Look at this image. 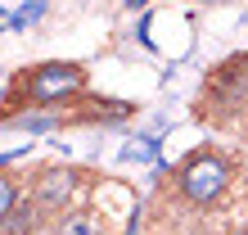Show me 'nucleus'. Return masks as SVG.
Returning <instances> with one entry per match:
<instances>
[{
  "label": "nucleus",
  "mask_w": 248,
  "mask_h": 235,
  "mask_svg": "<svg viewBox=\"0 0 248 235\" xmlns=\"http://www.w3.org/2000/svg\"><path fill=\"white\" fill-rule=\"evenodd\" d=\"M68 195H72V172H46L41 176V203L46 208H59Z\"/></svg>",
  "instance_id": "nucleus-3"
},
{
  "label": "nucleus",
  "mask_w": 248,
  "mask_h": 235,
  "mask_svg": "<svg viewBox=\"0 0 248 235\" xmlns=\"http://www.w3.org/2000/svg\"><path fill=\"white\" fill-rule=\"evenodd\" d=\"M226 176L230 172H226L221 158H194V163L185 168V176H181V190L194 203H208V199H217L226 190Z\"/></svg>",
  "instance_id": "nucleus-1"
},
{
  "label": "nucleus",
  "mask_w": 248,
  "mask_h": 235,
  "mask_svg": "<svg viewBox=\"0 0 248 235\" xmlns=\"http://www.w3.org/2000/svg\"><path fill=\"white\" fill-rule=\"evenodd\" d=\"M63 235H99V222H95L91 213H77V217L63 222Z\"/></svg>",
  "instance_id": "nucleus-4"
},
{
  "label": "nucleus",
  "mask_w": 248,
  "mask_h": 235,
  "mask_svg": "<svg viewBox=\"0 0 248 235\" xmlns=\"http://www.w3.org/2000/svg\"><path fill=\"white\" fill-rule=\"evenodd\" d=\"M81 86V72L72 64H46L32 72V82H27V95L36 100V104H50V100H63Z\"/></svg>",
  "instance_id": "nucleus-2"
},
{
  "label": "nucleus",
  "mask_w": 248,
  "mask_h": 235,
  "mask_svg": "<svg viewBox=\"0 0 248 235\" xmlns=\"http://www.w3.org/2000/svg\"><path fill=\"white\" fill-rule=\"evenodd\" d=\"M41 9H46V5H27V9H18V14H14V27H23V23L41 18Z\"/></svg>",
  "instance_id": "nucleus-6"
},
{
  "label": "nucleus",
  "mask_w": 248,
  "mask_h": 235,
  "mask_svg": "<svg viewBox=\"0 0 248 235\" xmlns=\"http://www.w3.org/2000/svg\"><path fill=\"white\" fill-rule=\"evenodd\" d=\"M14 199H18V195H14V185L5 181V176H0V222H5V217L14 213Z\"/></svg>",
  "instance_id": "nucleus-5"
}]
</instances>
